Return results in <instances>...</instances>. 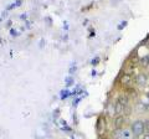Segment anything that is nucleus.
<instances>
[{"mask_svg":"<svg viewBox=\"0 0 149 139\" xmlns=\"http://www.w3.org/2000/svg\"><path fill=\"white\" fill-rule=\"evenodd\" d=\"M146 123L143 122V120L141 119H138L136 120V122H133L132 123V127H130V131L133 132L134 134V137H141L144 134V131H146Z\"/></svg>","mask_w":149,"mask_h":139,"instance_id":"1","label":"nucleus"},{"mask_svg":"<svg viewBox=\"0 0 149 139\" xmlns=\"http://www.w3.org/2000/svg\"><path fill=\"white\" fill-rule=\"evenodd\" d=\"M114 106H116V114L120 115L128 107V99L125 97H119Z\"/></svg>","mask_w":149,"mask_h":139,"instance_id":"2","label":"nucleus"},{"mask_svg":"<svg viewBox=\"0 0 149 139\" xmlns=\"http://www.w3.org/2000/svg\"><path fill=\"white\" fill-rule=\"evenodd\" d=\"M147 82H148V75H146L144 72L142 73H139V75L137 76V83L139 86H146L147 85Z\"/></svg>","mask_w":149,"mask_h":139,"instance_id":"3","label":"nucleus"},{"mask_svg":"<svg viewBox=\"0 0 149 139\" xmlns=\"http://www.w3.org/2000/svg\"><path fill=\"white\" fill-rule=\"evenodd\" d=\"M130 82H132V77H130L129 75H127V73H125V75H123L122 80H120V83H122L123 86H128Z\"/></svg>","mask_w":149,"mask_h":139,"instance_id":"4","label":"nucleus"},{"mask_svg":"<svg viewBox=\"0 0 149 139\" xmlns=\"http://www.w3.org/2000/svg\"><path fill=\"white\" fill-rule=\"evenodd\" d=\"M122 123H123V117H122V115H118L117 119L114 120V126L117 127V128H120V126H122Z\"/></svg>","mask_w":149,"mask_h":139,"instance_id":"5","label":"nucleus"},{"mask_svg":"<svg viewBox=\"0 0 149 139\" xmlns=\"http://www.w3.org/2000/svg\"><path fill=\"white\" fill-rule=\"evenodd\" d=\"M141 65L143 67H148L149 66V55L148 56H146V57H143L142 60H141Z\"/></svg>","mask_w":149,"mask_h":139,"instance_id":"6","label":"nucleus"},{"mask_svg":"<svg viewBox=\"0 0 149 139\" xmlns=\"http://www.w3.org/2000/svg\"><path fill=\"white\" fill-rule=\"evenodd\" d=\"M142 139H149V133L144 134V136H142Z\"/></svg>","mask_w":149,"mask_h":139,"instance_id":"7","label":"nucleus"},{"mask_svg":"<svg viewBox=\"0 0 149 139\" xmlns=\"http://www.w3.org/2000/svg\"><path fill=\"white\" fill-rule=\"evenodd\" d=\"M103 139H106V138H103Z\"/></svg>","mask_w":149,"mask_h":139,"instance_id":"8","label":"nucleus"}]
</instances>
